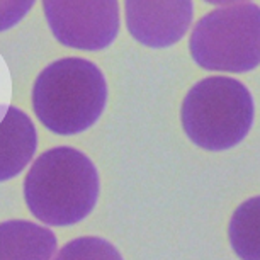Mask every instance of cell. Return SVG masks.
Wrapping results in <instances>:
<instances>
[{
    "instance_id": "cell-7",
    "label": "cell",
    "mask_w": 260,
    "mask_h": 260,
    "mask_svg": "<svg viewBox=\"0 0 260 260\" xmlns=\"http://www.w3.org/2000/svg\"><path fill=\"white\" fill-rule=\"evenodd\" d=\"M36 148L38 133L31 117L16 106L0 104V182L17 177Z\"/></svg>"
},
{
    "instance_id": "cell-8",
    "label": "cell",
    "mask_w": 260,
    "mask_h": 260,
    "mask_svg": "<svg viewBox=\"0 0 260 260\" xmlns=\"http://www.w3.org/2000/svg\"><path fill=\"white\" fill-rule=\"evenodd\" d=\"M56 253V237L48 226L31 221L0 223V260H50Z\"/></svg>"
},
{
    "instance_id": "cell-6",
    "label": "cell",
    "mask_w": 260,
    "mask_h": 260,
    "mask_svg": "<svg viewBox=\"0 0 260 260\" xmlns=\"http://www.w3.org/2000/svg\"><path fill=\"white\" fill-rule=\"evenodd\" d=\"M126 27L143 46L161 48L179 43L194 19L192 0H124Z\"/></svg>"
},
{
    "instance_id": "cell-2",
    "label": "cell",
    "mask_w": 260,
    "mask_h": 260,
    "mask_svg": "<svg viewBox=\"0 0 260 260\" xmlns=\"http://www.w3.org/2000/svg\"><path fill=\"white\" fill-rule=\"evenodd\" d=\"M107 104V82L94 61L61 58L43 68L32 85V109L43 126L73 136L94 126Z\"/></svg>"
},
{
    "instance_id": "cell-4",
    "label": "cell",
    "mask_w": 260,
    "mask_h": 260,
    "mask_svg": "<svg viewBox=\"0 0 260 260\" xmlns=\"http://www.w3.org/2000/svg\"><path fill=\"white\" fill-rule=\"evenodd\" d=\"M189 51L209 72L247 73L260 65V6L252 2L221 6L192 27Z\"/></svg>"
},
{
    "instance_id": "cell-5",
    "label": "cell",
    "mask_w": 260,
    "mask_h": 260,
    "mask_svg": "<svg viewBox=\"0 0 260 260\" xmlns=\"http://www.w3.org/2000/svg\"><path fill=\"white\" fill-rule=\"evenodd\" d=\"M43 9L53 36L67 48L101 51L119 32L117 0H43Z\"/></svg>"
},
{
    "instance_id": "cell-10",
    "label": "cell",
    "mask_w": 260,
    "mask_h": 260,
    "mask_svg": "<svg viewBox=\"0 0 260 260\" xmlns=\"http://www.w3.org/2000/svg\"><path fill=\"white\" fill-rule=\"evenodd\" d=\"M58 258H122L116 248L99 238H80L70 242Z\"/></svg>"
},
{
    "instance_id": "cell-12",
    "label": "cell",
    "mask_w": 260,
    "mask_h": 260,
    "mask_svg": "<svg viewBox=\"0 0 260 260\" xmlns=\"http://www.w3.org/2000/svg\"><path fill=\"white\" fill-rule=\"evenodd\" d=\"M206 4H211V6L221 7V6H232V4H242V2H248V0H204Z\"/></svg>"
},
{
    "instance_id": "cell-3",
    "label": "cell",
    "mask_w": 260,
    "mask_h": 260,
    "mask_svg": "<svg viewBox=\"0 0 260 260\" xmlns=\"http://www.w3.org/2000/svg\"><path fill=\"white\" fill-rule=\"evenodd\" d=\"M255 104L250 90L232 77L199 80L184 97L180 121L196 146L223 151L242 143L252 129Z\"/></svg>"
},
{
    "instance_id": "cell-11",
    "label": "cell",
    "mask_w": 260,
    "mask_h": 260,
    "mask_svg": "<svg viewBox=\"0 0 260 260\" xmlns=\"http://www.w3.org/2000/svg\"><path fill=\"white\" fill-rule=\"evenodd\" d=\"M34 4L36 0H0V32L17 26Z\"/></svg>"
},
{
    "instance_id": "cell-1",
    "label": "cell",
    "mask_w": 260,
    "mask_h": 260,
    "mask_svg": "<svg viewBox=\"0 0 260 260\" xmlns=\"http://www.w3.org/2000/svg\"><path fill=\"white\" fill-rule=\"evenodd\" d=\"M101 180L94 161L72 146L46 150L24 180L31 214L46 226H72L94 211Z\"/></svg>"
},
{
    "instance_id": "cell-9",
    "label": "cell",
    "mask_w": 260,
    "mask_h": 260,
    "mask_svg": "<svg viewBox=\"0 0 260 260\" xmlns=\"http://www.w3.org/2000/svg\"><path fill=\"white\" fill-rule=\"evenodd\" d=\"M233 252L243 260H260V196L237 208L228 226Z\"/></svg>"
}]
</instances>
